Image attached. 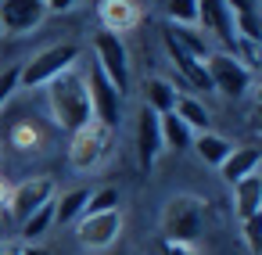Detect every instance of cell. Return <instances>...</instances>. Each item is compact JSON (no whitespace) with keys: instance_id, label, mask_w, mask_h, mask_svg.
Masks as SVG:
<instances>
[{"instance_id":"obj_17","label":"cell","mask_w":262,"mask_h":255,"mask_svg":"<svg viewBox=\"0 0 262 255\" xmlns=\"http://www.w3.org/2000/svg\"><path fill=\"white\" fill-rule=\"evenodd\" d=\"M180 51H187L190 58H198V61H205L208 54H212V47H208V36L198 29V26H169L165 22V29H162Z\"/></svg>"},{"instance_id":"obj_25","label":"cell","mask_w":262,"mask_h":255,"mask_svg":"<svg viewBox=\"0 0 262 255\" xmlns=\"http://www.w3.org/2000/svg\"><path fill=\"white\" fill-rule=\"evenodd\" d=\"M122 205V194H119V187H101V190H94L90 198H86V208H83V216H97V212H115Z\"/></svg>"},{"instance_id":"obj_7","label":"cell","mask_w":262,"mask_h":255,"mask_svg":"<svg viewBox=\"0 0 262 255\" xmlns=\"http://www.w3.org/2000/svg\"><path fill=\"white\" fill-rule=\"evenodd\" d=\"M94 65L112 79V87H115L122 97L129 94V54H126L122 36L97 33V40H94Z\"/></svg>"},{"instance_id":"obj_30","label":"cell","mask_w":262,"mask_h":255,"mask_svg":"<svg viewBox=\"0 0 262 255\" xmlns=\"http://www.w3.org/2000/svg\"><path fill=\"white\" fill-rule=\"evenodd\" d=\"M223 4L230 8V15H255V0H223Z\"/></svg>"},{"instance_id":"obj_12","label":"cell","mask_w":262,"mask_h":255,"mask_svg":"<svg viewBox=\"0 0 262 255\" xmlns=\"http://www.w3.org/2000/svg\"><path fill=\"white\" fill-rule=\"evenodd\" d=\"M162 130H158V112H151L147 104L137 115V162L144 173H151L162 158Z\"/></svg>"},{"instance_id":"obj_20","label":"cell","mask_w":262,"mask_h":255,"mask_svg":"<svg viewBox=\"0 0 262 255\" xmlns=\"http://www.w3.org/2000/svg\"><path fill=\"white\" fill-rule=\"evenodd\" d=\"M190 147H194V155H198L205 165H215V169H219V165L226 162V155L233 151V144H230L223 133H212V130H208V133H194Z\"/></svg>"},{"instance_id":"obj_34","label":"cell","mask_w":262,"mask_h":255,"mask_svg":"<svg viewBox=\"0 0 262 255\" xmlns=\"http://www.w3.org/2000/svg\"><path fill=\"white\" fill-rule=\"evenodd\" d=\"M18 255H51V251L40 248V244H26V241H22V251H18Z\"/></svg>"},{"instance_id":"obj_24","label":"cell","mask_w":262,"mask_h":255,"mask_svg":"<svg viewBox=\"0 0 262 255\" xmlns=\"http://www.w3.org/2000/svg\"><path fill=\"white\" fill-rule=\"evenodd\" d=\"M169 26H198V0H162Z\"/></svg>"},{"instance_id":"obj_27","label":"cell","mask_w":262,"mask_h":255,"mask_svg":"<svg viewBox=\"0 0 262 255\" xmlns=\"http://www.w3.org/2000/svg\"><path fill=\"white\" fill-rule=\"evenodd\" d=\"M11 144H15L18 151H33V147L40 144V130H36L33 122H18V126L11 130Z\"/></svg>"},{"instance_id":"obj_9","label":"cell","mask_w":262,"mask_h":255,"mask_svg":"<svg viewBox=\"0 0 262 255\" xmlns=\"http://www.w3.org/2000/svg\"><path fill=\"white\" fill-rule=\"evenodd\" d=\"M122 233V208L115 212H97V216H79L76 219V241L90 251H104L115 244Z\"/></svg>"},{"instance_id":"obj_18","label":"cell","mask_w":262,"mask_h":255,"mask_svg":"<svg viewBox=\"0 0 262 255\" xmlns=\"http://www.w3.org/2000/svg\"><path fill=\"white\" fill-rule=\"evenodd\" d=\"M176 97H180V90H176V83H169L165 76H151V79H144V104H147L151 112L169 115V112L176 108Z\"/></svg>"},{"instance_id":"obj_23","label":"cell","mask_w":262,"mask_h":255,"mask_svg":"<svg viewBox=\"0 0 262 255\" xmlns=\"http://www.w3.org/2000/svg\"><path fill=\"white\" fill-rule=\"evenodd\" d=\"M51 223H54V201L40 205L26 223H18V226H22V241H26V244H33L36 237H43V233L51 230Z\"/></svg>"},{"instance_id":"obj_26","label":"cell","mask_w":262,"mask_h":255,"mask_svg":"<svg viewBox=\"0 0 262 255\" xmlns=\"http://www.w3.org/2000/svg\"><path fill=\"white\" fill-rule=\"evenodd\" d=\"M241 237H244L248 255H262V216L244 219V223H241Z\"/></svg>"},{"instance_id":"obj_35","label":"cell","mask_w":262,"mask_h":255,"mask_svg":"<svg viewBox=\"0 0 262 255\" xmlns=\"http://www.w3.org/2000/svg\"><path fill=\"white\" fill-rule=\"evenodd\" d=\"M8 194H11V187H8L4 176H0V205H8Z\"/></svg>"},{"instance_id":"obj_21","label":"cell","mask_w":262,"mask_h":255,"mask_svg":"<svg viewBox=\"0 0 262 255\" xmlns=\"http://www.w3.org/2000/svg\"><path fill=\"white\" fill-rule=\"evenodd\" d=\"M158 130H162V147L165 151H187L190 147V140H194V133L169 112V115H158Z\"/></svg>"},{"instance_id":"obj_16","label":"cell","mask_w":262,"mask_h":255,"mask_svg":"<svg viewBox=\"0 0 262 255\" xmlns=\"http://www.w3.org/2000/svg\"><path fill=\"white\" fill-rule=\"evenodd\" d=\"M258 162H262L258 147H233V151L226 155V162L219 165V176H223V180L233 187L237 180H244V176L258 173Z\"/></svg>"},{"instance_id":"obj_28","label":"cell","mask_w":262,"mask_h":255,"mask_svg":"<svg viewBox=\"0 0 262 255\" xmlns=\"http://www.w3.org/2000/svg\"><path fill=\"white\" fill-rule=\"evenodd\" d=\"M230 54H233L248 72H255V69H258V44H255V40H237Z\"/></svg>"},{"instance_id":"obj_4","label":"cell","mask_w":262,"mask_h":255,"mask_svg":"<svg viewBox=\"0 0 262 255\" xmlns=\"http://www.w3.org/2000/svg\"><path fill=\"white\" fill-rule=\"evenodd\" d=\"M205 76H208V87L223 97H244L251 87V72L226 51H212L205 58Z\"/></svg>"},{"instance_id":"obj_32","label":"cell","mask_w":262,"mask_h":255,"mask_svg":"<svg viewBox=\"0 0 262 255\" xmlns=\"http://www.w3.org/2000/svg\"><path fill=\"white\" fill-rule=\"evenodd\" d=\"M162 255H194V248H187V244H162Z\"/></svg>"},{"instance_id":"obj_14","label":"cell","mask_w":262,"mask_h":255,"mask_svg":"<svg viewBox=\"0 0 262 255\" xmlns=\"http://www.w3.org/2000/svg\"><path fill=\"white\" fill-rule=\"evenodd\" d=\"M162 44H165V51H169V58H172V65H176V72H180V79H183L187 90H212L208 87V76H205V61H198L187 51H180L165 33H162Z\"/></svg>"},{"instance_id":"obj_5","label":"cell","mask_w":262,"mask_h":255,"mask_svg":"<svg viewBox=\"0 0 262 255\" xmlns=\"http://www.w3.org/2000/svg\"><path fill=\"white\" fill-rule=\"evenodd\" d=\"M83 79H86V97H90V115H94V122L115 130V126L122 122V101H126V97L112 87V79H108L97 65H90V72H86Z\"/></svg>"},{"instance_id":"obj_2","label":"cell","mask_w":262,"mask_h":255,"mask_svg":"<svg viewBox=\"0 0 262 255\" xmlns=\"http://www.w3.org/2000/svg\"><path fill=\"white\" fill-rule=\"evenodd\" d=\"M158 226H162V237L169 244H187L194 248L201 230H205V201L198 194H172L165 205H162V216H158Z\"/></svg>"},{"instance_id":"obj_6","label":"cell","mask_w":262,"mask_h":255,"mask_svg":"<svg viewBox=\"0 0 262 255\" xmlns=\"http://www.w3.org/2000/svg\"><path fill=\"white\" fill-rule=\"evenodd\" d=\"M108 144H112V130L90 119L83 130L72 133V144H69V165H72L76 173H90V169H97L101 158L108 155Z\"/></svg>"},{"instance_id":"obj_10","label":"cell","mask_w":262,"mask_h":255,"mask_svg":"<svg viewBox=\"0 0 262 255\" xmlns=\"http://www.w3.org/2000/svg\"><path fill=\"white\" fill-rule=\"evenodd\" d=\"M47 18L43 0H0V33L8 36H26L40 29Z\"/></svg>"},{"instance_id":"obj_13","label":"cell","mask_w":262,"mask_h":255,"mask_svg":"<svg viewBox=\"0 0 262 255\" xmlns=\"http://www.w3.org/2000/svg\"><path fill=\"white\" fill-rule=\"evenodd\" d=\"M97 18H101L104 33L122 36V33H133L144 22V8L137 4V0H101V4H97Z\"/></svg>"},{"instance_id":"obj_3","label":"cell","mask_w":262,"mask_h":255,"mask_svg":"<svg viewBox=\"0 0 262 255\" xmlns=\"http://www.w3.org/2000/svg\"><path fill=\"white\" fill-rule=\"evenodd\" d=\"M76 61H79V47H76V44H51V47H43L40 54H33V58L22 65L18 90H40V87H47L51 79H58L61 72L76 69Z\"/></svg>"},{"instance_id":"obj_22","label":"cell","mask_w":262,"mask_h":255,"mask_svg":"<svg viewBox=\"0 0 262 255\" xmlns=\"http://www.w3.org/2000/svg\"><path fill=\"white\" fill-rule=\"evenodd\" d=\"M86 198H90V190L86 187H76V190H69V194H61V201H54V223H76L79 216H83V208H86Z\"/></svg>"},{"instance_id":"obj_1","label":"cell","mask_w":262,"mask_h":255,"mask_svg":"<svg viewBox=\"0 0 262 255\" xmlns=\"http://www.w3.org/2000/svg\"><path fill=\"white\" fill-rule=\"evenodd\" d=\"M47 108H51V119H54L61 130H69V133L83 130V126L94 119V115H90V97H86V79H83V72L69 69V72H61L58 79H51V83H47Z\"/></svg>"},{"instance_id":"obj_15","label":"cell","mask_w":262,"mask_h":255,"mask_svg":"<svg viewBox=\"0 0 262 255\" xmlns=\"http://www.w3.org/2000/svg\"><path fill=\"white\" fill-rule=\"evenodd\" d=\"M233 212H237L241 223L251 219V216H262V176L258 173L233 183Z\"/></svg>"},{"instance_id":"obj_11","label":"cell","mask_w":262,"mask_h":255,"mask_svg":"<svg viewBox=\"0 0 262 255\" xmlns=\"http://www.w3.org/2000/svg\"><path fill=\"white\" fill-rule=\"evenodd\" d=\"M198 26L205 29V36H215L226 54L233 51V44H237L233 15H230V8L223 0H198Z\"/></svg>"},{"instance_id":"obj_8","label":"cell","mask_w":262,"mask_h":255,"mask_svg":"<svg viewBox=\"0 0 262 255\" xmlns=\"http://www.w3.org/2000/svg\"><path fill=\"white\" fill-rule=\"evenodd\" d=\"M47 201H54V180H51L47 173H40V176H29V180H22V183L11 187V194H8V212H11L15 223H26V219H29L40 205H47Z\"/></svg>"},{"instance_id":"obj_33","label":"cell","mask_w":262,"mask_h":255,"mask_svg":"<svg viewBox=\"0 0 262 255\" xmlns=\"http://www.w3.org/2000/svg\"><path fill=\"white\" fill-rule=\"evenodd\" d=\"M22 251V241H0V255H18Z\"/></svg>"},{"instance_id":"obj_19","label":"cell","mask_w":262,"mask_h":255,"mask_svg":"<svg viewBox=\"0 0 262 255\" xmlns=\"http://www.w3.org/2000/svg\"><path fill=\"white\" fill-rule=\"evenodd\" d=\"M172 115H176L190 133H208V130H212V112H208L198 97H190V94H180V97H176Z\"/></svg>"},{"instance_id":"obj_31","label":"cell","mask_w":262,"mask_h":255,"mask_svg":"<svg viewBox=\"0 0 262 255\" xmlns=\"http://www.w3.org/2000/svg\"><path fill=\"white\" fill-rule=\"evenodd\" d=\"M43 8H47V15H61V11L76 8V0H43Z\"/></svg>"},{"instance_id":"obj_29","label":"cell","mask_w":262,"mask_h":255,"mask_svg":"<svg viewBox=\"0 0 262 255\" xmlns=\"http://www.w3.org/2000/svg\"><path fill=\"white\" fill-rule=\"evenodd\" d=\"M18 76H22V65H8V69H0V104H4V101L18 90Z\"/></svg>"}]
</instances>
